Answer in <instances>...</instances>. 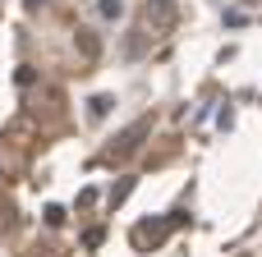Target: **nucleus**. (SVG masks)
Returning a JSON list of instances; mask_svg holds the SVG:
<instances>
[{
	"label": "nucleus",
	"instance_id": "nucleus-1",
	"mask_svg": "<svg viewBox=\"0 0 262 257\" xmlns=\"http://www.w3.org/2000/svg\"><path fill=\"white\" fill-rule=\"evenodd\" d=\"M143 32H152V37H166V32H175V23H180V5L175 0H143Z\"/></svg>",
	"mask_w": 262,
	"mask_h": 257
},
{
	"label": "nucleus",
	"instance_id": "nucleus-2",
	"mask_svg": "<svg viewBox=\"0 0 262 257\" xmlns=\"http://www.w3.org/2000/svg\"><path fill=\"white\" fill-rule=\"evenodd\" d=\"M170 225H175V221H143V225H134V235H129V239H134V248H138V253H147V244L157 248V244L170 235Z\"/></svg>",
	"mask_w": 262,
	"mask_h": 257
},
{
	"label": "nucleus",
	"instance_id": "nucleus-3",
	"mask_svg": "<svg viewBox=\"0 0 262 257\" xmlns=\"http://www.w3.org/2000/svg\"><path fill=\"white\" fill-rule=\"evenodd\" d=\"M147 129H152V120H138V124H129V129H124V133L115 138V156H129V152L138 147V138H143Z\"/></svg>",
	"mask_w": 262,
	"mask_h": 257
},
{
	"label": "nucleus",
	"instance_id": "nucleus-4",
	"mask_svg": "<svg viewBox=\"0 0 262 257\" xmlns=\"http://www.w3.org/2000/svg\"><path fill=\"white\" fill-rule=\"evenodd\" d=\"M111 106H115L111 97H92V101H88V115H92V120H106V115H111Z\"/></svg>",
	"mask_w": 262,
	"mask_h": 257
},
{
	"label": "nucleus",
	"instance_id": "nucleus-5",
	"mask_svg": "<svg viewBox=\"0 0 262 257\" xmlns=\"http://www.w3.org/2000/svg\"><path fill=\"white\" fill-rule=\"evenodd\" d=\"M129 193H134V179H120V184H115V189L106 193V202H111V207H120V202H124Z\"/></svg>",
	"mask_w": 262,
	"mask_h": 257
},
{
	"label": "nucleus",
	"instance_id": "nucleus-6",
	"mask_svg": "<svg viewBox=\"0 0 262 257\" xmlns=\"http://www.w3.org/2000/svg\"><path fill=\"white\" fill-rule=\"evenodd\" d=\"M120 9H124L120 0H97V14H101V18H120Z\"/></svg>",
	"mask_w": 262,
	"mask_h": 257
},
{
	"label": "nucleus",
	"instance_id": "nucleus-7",
	"mask_svg": "<svg viewBox=\"0 0 262 257\" xmlns=\"http://www.w3.org/2000/svg\"><path fill=\"white\" fill-rule=\"evenodd\" d=\"M46 225H64V207H46Z\"/></svg>",
	"mask_w": 262,
	"mask_h": 257
},
{
	"label": "nucleus",
	"instance_id": "nucleus-8",
	"mask_svg": "<svg viewBox=\"0 0 262 257\" xmlns=\"http://www.w3.org/2000/svg\"><path fill=\"white\" fill-rule=\"evenodd\" d=\"M23 5H28V9H41V5H46V0H23Z\"/></svg>",
	"mask_w": 262,
	"mask_h": 257
}]
</instances>
